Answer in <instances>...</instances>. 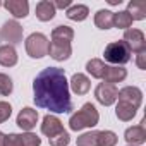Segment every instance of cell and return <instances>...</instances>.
Returning a JSON list of instances; mask_svg holds the SVG:
<instances>
[{"label": "cell", "instance_id": "cell-1", "mask_svg": "<svg viewBox=\"0 0 146 146\" xmlns=\"http://www.w3.org/2000/svg\"><path fill=\"white\" fill-rule=\"evenodd\" d=\"M33 91L38 108L50 110L52 113H69L74 108L65 70L60 67L43 69L33 81Z\"/></svg>", "mask_w": 146, "mask_h": 146}, {"label": "cell", "instance_id": "cell-2", "mask_svg": "<svg viewBox=\"0 0 146 146\" xmlns=\"http://www.w3.org/2000/svg\"><path fill=\"white\" fill-rule=\"evenodd\" d=\"M100 120V113L95 108L93 103H84L81 107V110H78L76 113H72L69 119V127L72 131H81L86 127H95Z\"/></svg>", "mask_w": 146, "mask_h": 146}, {"label": "cell", "instance_id": "cell-3", "mask_svg": "<svg viewBox=\"0 0 146 146\" xmlns=\"http://www.w3.org/2000/svg\"><path fill=\"white\" fill-rule=\"evenodd\" d=\"M105 60L113 64V65H124L131 60V50L129 46L120 40V41H112L105 46Z\"/></svg>", "mask_w": 146, "mask_h": 146}, {"label": "cell", "instance_id": "cell-4", "mask_svg": "<svg viewBox=\"0 0 146 146\" xmlns=\"http://www.w3.org/2000/svg\"><path fill=\"white\" fill-rule=\"evenodd\" d=\"M48 38L41 33H33L26 38V52L31 58H41L48 55Z\"/></svg>", "mask_w": 146, "mask_h": 146}, {"label": "cell", "instance_id": "cell-5", "mask_svg": "<svg viewBox=\"0 0 146 146\" xmlns=\"http://www.w3.org/2000/svg\"><path fill=\"white\" fill-rule=\"evenodd\" d=\"M0 40L4 45H19L23 41V26L17 21H7L0 29Z\"/></svg>", "mask_w": 146, "mask_h": 146}, {"label": "cell", "instance_id": "cell-6", "mask_svg": "<svg viewBox=\"0 0 146 146\" xmlns=\"http://www.w3.org/2000/svg\"><path fill=\"white\" fill-rule=\"evenodd\" d=\"M122 41H124V43L129 46V50L134 52V53H139V52L146 50V40H144L143 31H139V29H132V28L125 29Z\"/></svg>", "mask_w": 146, "mask_h": 146}, {"label": "cell", "instance_id": "cell-7", "mask_svg": "<svg viewBox=\"0 0 146 146\" xmlns=\"http://www.w3.org/2000/svg\"><path fill=\"white\" fill-rule=\"evenodd\" d=\"M117 95H119V90L115 88V84H108V83H100L95 90V98L105 107L113 105L117 100Z\"/></svg>", "mask_w": 146, "mask_h": 146}, {"label": "cell", "instance_id": "cell-8", "mask_svg": "<svg viewBox=\"0 0 146 146\" xmlns=\"http://www.w3.org/2000/svg\"><path fill=\"white\" fill-rule=\"evenodd\" d=\"M41 139L33 132L5 134V146H40Z\"/></svg>", "mask_w": 146, "mask_h": 146}, {"label": "cell", "instance_id": "cell-9", "mask_svg": "<svg viewBox=\"0 0 146 146\" xmlns=\"http://www.w3.org/2000/svg\"><path fill=\"white\" fill-rule=\"evenodd\" d=\"M72 53V46L70 43L67 41H57V40H52L50 45H48V55L53 58V60H67Z\"/></svg>", "mask_w": 146, "mask_h": 146}, {"label": "cell", "instance_id": "cell-10", "mask_svg": "<svg viewBox=\"0 0 146 146\" xmlns=\"http://www.w3.org/2000/svg\"><path fill=\"white\" fill-rule=\"evenodd\" d=\"M117 98L120 102H125V103H131L134 108H139L141 107V102H143V93L139 88L136 86H125L119 91Z\"/></svg>", "mask_w": 146, "mask_h": 146}, {"label": "cell", "instance_id": "cell-11", "mask_svg": "<svg viewBox=\"0 0 146 146\" xmlns=\"http://www.w3.org/2000/svg\"><path fill=\"white\" fill-rule=\"evenodd\" d=\"M17 125L23 129V131H31L35 125H36V122H38V112L36 110H33V108H29V107H24L21 112H19V115H17Z\"/></svg>", "mask_w": 146, "mask_h": 146}, {"label": "cell", "instance_id": "cell-12", "mask_svg": "<svg viewBox=\"0 0 146 146\" xmlns=\"http://www.w3.org/2000/svg\"><path fill=\"white\" fill-rule=\"evenodd\" d=\"M62 131H65V129H64L62 122H60L55 115L48 113V115H45V117H43L41 132H43L45 136H48V139H50V137H53V136H57V134H58V132H62Z\"/></svg>", "mask_w": 146, "mask_h": 146}, {"label": "cell", "instance_id": "cell-13", "mask_svg": "<svg viewBox=\"0 0 146 146\" xmlns=\"http://www.w3.org/2000/svg\"><path fill=\"white\" fill-rule=\"evenodd\" d=\"M125 141L131 144V146H137V144H143L146 141V131H144V120H141L139 125H132L125 131L124 134Z\"/></svg>", "mask_w": 146, "mask_h": 146}, {"label": "cell", "instance_id": "cell-14", "mask_svg": "<svg viewBox=\"0 0 146 146\" xmlns=\"http://www.w3.org/2000/svg\"><path fill=\"white\" fill-rule=\"evenodd\" d=\"M125 78H127V70L122 65H107L105 74H103V83L115 84V83L124 81Z\"/></svg>", "mask_w": 146, "mask_h": 146}, {"label": "cell", "instance_id": "cell-15", "mask_svg": "<svg viewBox=\"0 0 146 146\" xmlns=\"http://www.w3.org/2000/svg\"><path fill=\"white\" fill-rule=\"evenodd\" d=\"M4 7L16 17V19H21V17H26L28 12H29V4L26 0H7L4 4Z\"/></svg>", "mask_w": 146, "mask_h": 146}, {"label": "cell", "instance_id": "cell-16", "mask_svg": "<svg viewBox=\"0 0 146 146\" xmlns=\"http://www.w3.org/2000/svg\"><path fill=\"white\" fill-rule=\"evenodd\" d=\"M69 84H70V90L74 91L76 95H86L90 91V86H91L90 79L84 74H81V72H78V74L72 76L70 81H69Z\"/></svg>", "mask_w": 146, "mask_h": 146}, {"label": "cell", "instance_id": "cell-17", "mask_svg": "<svg viewBox=\"0 0 146 146\" xmlns=\"http://www.w3.org/2000/svg\"><path fill=\"white\" fill-rule=\"evenodd\" d=\"M36 17L40 21H50L55 17V7H53V2L50 0H41V2L36 4Z\"/></svg>", "mask_w": 146, "mask_h": 146}, {"label": "cell", "instance_id": "cell-18", "mask_svg": "<svg viewBox=\"0 0 146 146\" xmlns=\"http://www.w3.org/2000/svg\"><path fill=\"white\" fill-rule=\"evenodd\" d=\"M17 64V52L11 45H2L0 46V65L4 67H12Z\"/></svg>", "mask_w": 146, "mask_h": 146}, {"label": "cell", "instance_id": "cell-19", "mask_svg": "<svg viewBox=\"0 0 146 146\" xmlns=\"http://www.w3.org/2000/svg\"><path fill=\"white\" fill-rule=\"evenodd\" d=\"M132 21H141L146 17V2L144 0H132L127 5V11H125Z\"/></svg>", "mask_w": 146, "mask_h": 146}, {"label": "cell", "instance_id": "cell-20", "mask_svg": "<svg viewBox=\"0 0 146 146\" xmlns=\"http://www.w3.org/2000/svg\"><path fill=\"white\" fill-rule=\"evenodd\" d=\"M136 110L137 108H134L131 103H125V102H120L119 100V103L115 107V115H117L119 120L127 122V120H132V117L136 115Z\"/></svg>", "mask_w": 146, "mask_h": 146}, {"label": "cell", "instance_id": "cell-21", "mask_svg": "<svg viewBox=\"0 0 146 146\" xmlns=\"http://www.w3.org/2000/svg\"><path fill=\"white\" fill-rule=\"evenodd\" d=\"M95 24L100 29H110V28H113V12L103 11V9L98 11L95 14Z\"/></svg>", "mask_w": 146, "mask_h": 146}, {"label": "cell", "instance_id": "cell-22", "mask_svg": "<svg viewBox=\"0 0 146 146\" xmlns=\"http://www.w3.org/2000/svg\"><path fill=\"white\" fill-rule=\"evenodd\" d=\"M105 69H107V64L100 58H91L88 64H86V70L96 79H103V74H105Z\"/></svg>", "mask_w": 146, "mask_h": 146}, {"label": "cell", "instance_id": "cell-23", "mask_svg": "<svg viewBox=\"0 0 146 146\" xmlns=\"http://www.w3.org/2000/svg\"><path fill=\"white\" fill-rule=\"evenodd\" d=\"M88 14H90V9H88L86 5H81V4L70 5V7L67 9V12H65V16H67L70 21H84V19L88 17Z\"/></svg>", "mask_w": 146, "mask_h": 146}, {"label": "cell", "instance_id": "cell-24", "mask_svg": "<svg viewBox=\"0 0 146 146\" xmlns=\"http://www.w3.org/2000/svg\"><path fill=\"white\" fill-rule=\"evenodd\" d=\"M72 38H74V31H72V28H69V26H57V28L52 31V40L70 43Z\"/></svg>", "mask_w": 146, "mask_h": 146}, {"label": "cell", "instance_id": "cell-25", "mask_svg": "<svg viewBox=\"0 0 146 146\" xmlns=\"http://www.w3.org/2000/svg\"><path fill=\"white\" fill-rule=\"evenodd\" d=\"M113 26L119 29H129L132 26V19L125 11H120V12L113 14Z\"/></svg>", "mask_w": 146, "mask_h": 146}, {"label": "cell", "instance_id": "cell-26", "mask_svg": "<svg viewBox=\"0 0 146 146\" xmlns=\"http://www.w3.org/2000/svg\"><path fill=\"white\" fill-rule=\"evenodd\" d=\"M98 132L100 131H90L78 137V146H98Z\"/></svg>", "mask_w": 146, "mask_h": 146}, {"label": "cell", "instance_id": "cell-27", "mask_svg": "<svg viewBox=\"0 0 146 146\" xmlns=\"http://www.w3.org/2000/svg\"><path fill=\"white\" fill-rule=\"evenodd\" d=\"M117 134L113 131H100L98 132V146H115Z\"/></svg>", "mask_w": 146, "mask_h": 146}, {"label": "cell", "instance_id": "cell-28", "mask_svg": "<svg viewBox=\"0 0 146 146\" xmlns=\"http://www.w3.org/2000/svg\"><path fill=\"white\" fill-rule=\"evenodd\" d=\"M48 141H50V146H67V144L70 143V136H69L67 131H62V132H58L57 136L50 137Z\"/></svg>", "mask_w": 146, "mask_h": 146}, {"label": "cell", "instance_id": "cell-29", "mask_svg": "<svg viewBox=\"0 0 146 146\" xmlns=\"http://www.w3.org/2000/svg\"><path fill=\"white\" fill-rule=\"evenodd\" d=\"M12 88H14L12 86V79L7 74H2V72H0V95H4V96L11 95Z\"/></svg>", "mask_w": 146, "mask_h": 146}, {"label": "cell", "instance_id": "cell-30", "mask_svg": "<svg viewBox=\"0 0 146 146\" xmlns=\"http://www.w3.org/2000/svg\"><path fill=\"white\" fill-rule=\"evenodd\" d=\"M11 113H12V107L7 102H0V124L5 122V120H9Z\"/></svg>", "mask_w": 146, "mask_h": 146}, {"label": "cell", "instance_id": "cell-31", "mask_svg": "<svg viewBox=\"0 0 146 146\" xmlns=\"http://www.w3.org/2000/svg\"><path fill=\"white\" fill-rule=\"evenodd\" d=\"M136 64H137V67H139L141 70L146 69V50H143V52L137 53V60H136Z\"/></svg>", "mask_w": 146, "mask_h": 146}, {"label": "cell", "instance_id": "cell-32", "mask_svg": "<svg viewBox=\"0 0 146 146\" xmlns=\"http://www.w3.org/2000/svg\"><path fill=\"white\" fill-rule=\"evenodd\" d=\"M53 7H55V11L57 9H69L70 0H57V2H53Z\"/></svg>", "mask_w": 146, "mask_h": 146}, {"label": "cell", "instance_id": "cell-33", "mask_svg": "<svg viewBox=\"0 0 146 146\" xmlns=\"http://www.w3.org/2000/svg\"><path fill=\"white\" fill-rule=\"evenodd\" d=\"M0 146H5V134L0 132Z\"/></svg>", "mask_w": 146, "mask_h": 146}, {"label": "cell", "instance_id": "cell-34", "mask_svg": "<svg viewBox=\"0 0 146 146\" xmlns=\"http://www.w3.org/2000/svg\"><path fill=\"white\" fill-rule=\"evenodd\" d=\"M127 146H131V144H127Z\"/></svg>", "mask_w": 146, "mask_h": 146}, {"label": "cell", "instance_id": "cell-35", "mask_svg": "<svg viewBox=\"0 0 146 146\" xmlns=\"http://www.w3.org/2000/svg\"><path fill=\"white\" fill-rule=\"evenodd\" d=\"M0 5H2V4H0Z\"/></svg>", "mask_w": 146, "mask_h": 146}]
</instances>
